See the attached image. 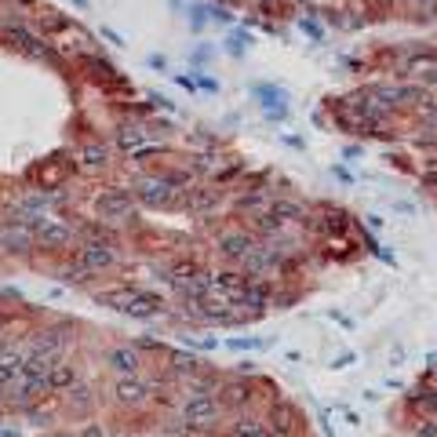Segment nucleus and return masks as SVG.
<instances>
[{
  "mask_svg": "<svg viewBox=\"0 0 437 437\" xmlns=\"http://www.w3.org/2000/svg\"><path fill=\"white\" fill-rule=\"evenodd\" d=\"M215 204H218V190H197V194H190V208L194 211H208Z\"/></svg>",
  "mask_w": 437,
  "mask_h": 437,
  "instance_id": "6ab92c4d",
  "label": "nucleus"
},
{
  "mask_svg": "<svg viewBox=\"0 0 437 437\" xmlns=\"http://www.w3.org/2000/svg\"><path fill=\"white\" fill-rule=\"evenodd\" d=\"M8 41H11L19 51L33 55V58H48V55H51V48H48V44H44L37 33H29L26 26H19V22H15V26H8Z\"/></svg>",
  "mask_w": 437,
  "mask_h": 437,
  "instance_id": "6e6552de",
  "label": "nucleus"
},
{
  "mask_svg": "<svg viewBox=\"0 0 437 437\" xmlns=\"http://www.w3.org/2000/svg\"><path fill=\"white\" fill-rule=\"evenodd\" d=\"M95 211H99L102 223H128V218L135 215V204H132L128 190H106V194H99Z\"/></svg>",
  "mask_w": 437,
  "mask_h": 437,
  "instance_id": "7ed1b4c3",
  "label": "nucleus"
},
{
  "mask_svg": "<svg viewBox=\"0 0 437 437\" xmlns=\"http://www.w3.org/2000/svg\"><path fill=\"white\" fill-rule=\"evenodd\" d=\"M172 194H175V182L168 179V175H153V179H139L135 182V197L142 201V204H168L172 201Z\"/></svg>",
  "mask_w": 437,
  "mask_h": 437,
  "instance_id": "423d86ee",
  "label": "nucleus"
},
{
  "mask_svg": "<svg viewBox=\"0 0 437 437\" xmlns=\"http://www.w3.org/2000/svg\"><path fill=\"white\" fill-rule=\"evenodd\" d=\"M37 244H44L48 252H62V248L73 244V230L66 223H55V218H41L37 223Z\"/></svg>",
  "mask_w": 437,
  "mask_h": 437,
  "instance_id": "0eeeda50",
  "label": "nucleus"
},
{
  "mask_svg": "<svg viewBox=\"0 0 437 437\" xmlns=\"http://www.w3.org/2000/svg\"><path fill=\"white\" fill-rule=\"evenodd\" d=\"M149 394H153V386L139 376H120L113 383V397H117V404H124V409H142L149 401Z\"/></svg>",
  "mask_w": 437,
  "mask_h": 437,
  "instance_id": "39448f33",
  "label": "nucleus"
},
{
  "mask_svg": "<svg viewBox=\"0 0 437 437\" xmlns=\"http://www.w3.org/2000/svg\"><path fill=\"white\" fill-rule=\"evenodd\" d=\"M241 306L248 310H263V306H270V288L266 285H259V280H248V288H244V299H241Z\"/></svg>",
  "mask_w": 437,
  "mask_h": 437,
  "instance_id": "2eb2a0df",
  "label": "nucleus"
},
{
  "mask_svg": "<svg viewBox=\"0 0 437 437\" xmlns=\"http://www.w3.org/2000/svg\"><path fill=\"white\" fill-rule=\"evenodd\" d=\"M117 146L124 153H139V149H146V132L139 128V124H124V128L117 132Z\"/></svg>",
  "mask_w": 437,
  "mask_h": 437,
  "instance_id": "ddd939ff",
  "label": "nucleus"
},
{
  "mask_svg": "<svg viewBox=\"0 0 437 437\" xmlns=\"http://www.w3.org/2000/svg\"><path fill=\"white\" fill-rule=\"evenodd\" d=\"M62 277H70V280H88V277H95V273H91L80 259L73 263V266H66V270H62Z\"/></svg>",
  "mask_w": 437,
  "mask_h": 437,
  "instance_id": "5701e85b",
  "label": "nucleus"
},
{
  "mask_svg": "<svg viewBox=\"0 0 437 437\" xmlns=\"http://www.w3.org/2000/svg\"><path fill=\"white\" fill-rule=\"evenodd\" d=\"M256 248V237L244 233V230H226L218 233V252H223L226 259H244L248 252Z\"/></svg>",
  "mask_w": 437,
  "mask_h": 437,
  "instance_id": "1a4fd4ad",
  "label": "nucleus"
},
{
  "mask_svg": "<svg viewBox=\"0 0 437 437\" xmlns=\"http://www.w3.org/2000/svg\"><path fill=\"white\" fill-rule=\"evenodd\" d=\"M22 4H29V0H22Z\"/></svg>",
  "mask_w": 437,
  "mask_h": 437,
  "instance_id": "c756f323",
  "label": "nucleus"
},
{
  "mask_svg": "<svg viewBox=\"0 0 437 437\" xmlns=\"http://www.w3.org/2000/svg\"><path fill=\"white\" fill-rule=\"evenodd\" d=\"M99 302L120 310V314H132V317H157V310L164 306L157 295H149L142 288H113V292H102Z\"/></svg>",
  "mask_w": 437,
  "mask_h": 437,
  "instance_id": "f257e3e1",
  "label": "nucleus"
},
{
  "mask_svg": "<svg viewBox=\"0 0 437 437\" xmlns=\"http://www.w3.org/2000/svg\"><path fill=\"white\" fill-rule=\"evenodd\" d=\"M423 404H426V409H430V412H437V390H430V394L423 397Z\"/></svg>",
  "mask_w": 437,
  "mask_h": 437,
  "instance_id": "a878e982",
  "label": "nucleus"
},
{
  "mask_svg": "<svg viewBox=\"0 0 437 437\" xmlns=\"http://www.w3.org/2000/svg\"><path fill=\"white\" fill-rule=\"evenodd\" d=\"M62 342H66V335H58V332H44V339H41V350L58 354V350H62Z\"/></svg>",
  "mask_w": 437,
  "mask_h": 437,
  "instance_id": "4be33fe9",
  "label": "nucleus"
},
{
  "mask_svg": "<svg viewBox=\"0 0 437 437\" xmlns=\"http://www.w3.org/2000/svg\"><path fill=\"white\" fill-rule=\"evenodd\" d=\"M270 215L280 218V223H306V208L299 201H288V197H280L270 204Z\"/></svg>",
  "mask_w": 437,
  "mask_h": 437,
  "instance_id": "f8f14e48",
  "label": "nucleus"
},
{
  "mask_svg": "<svg viewBox=\"0 0 437 437\" xmlns=\"http://www.w3.org/2000/svg\"><path fill=\"white\" fill-rule=\"evenodd\" d=\"M80 437H106V433H102V430H99V426H88V430H84V433H80Z\"/></svg>",
  "mask_w": 437,
  "mask_h": 437,
  "instance_id": "bb28decb",
  "label": "nucleus"
},
{
  "mask_svg": "<svg viewBox=\"0 0 437 437\" xmlns=\"http://www.w3.org/2000/svg\"><path fill=\"white\" fill-rule=\"evenodd\" d=\"M172 364H175V372H182V376H197V368H201L194 357H186V354H175Z\"/></svg>",
  "mask_w": 437,
  "mask_h": 437,
  "instance_id": "412c9836",
  "label": "nucleus"
},
{
  "mask_svg": "<svg viewBox=\"0 0 437 437\" xmlns=\"http://www.w3.org/2000/svg\"><path fill=\"white\" fill-rule=\"evenodd\" d=\"M58 437H73V433H58Z\"/></svg>",
  "mask_w": 437,
  "mask_h": 437,
  "instance_id": "c85d7f7f",
  "label": "nucleus"
},
{
  "mask_svg": "<svg viewBox=\"0 0 437 437\" xmlns=\"http://www.w3.org/2000/svg\"><path fill=\"white\" fill-rule=\"evenodd\" d=\"M218 416H223V401H215L211 394L208 397H190L182 404V423H186V430H215V423H218Z\"/></svg>",
  "mask_w": 437,
  "mask_h": 437,
  "instance_id": "f03ea898",
  "label": "nucleus"
},
{
  "mask_svg": "<svg viewBox=\"0 0 437 437\" xmlns=\"http://www.w3.org/2000/svg\"><path fill=\"white\" fill-rule=\"evenodd\" d=\"M273 430H277V433L295 430V416H292V409H273Z\"/></svg>",
  "mask_w": 437,
  "mask_h": 437,
  "instance_id": "aec40b11",
  "label": "nucleus"
},
{
  "mask_svg": "<svg viewBox=\"0 0 437 437\" xmlns=\"http://www.w3.org/2000/svg\"><path fill=\"white\" fill-rule=\"evenodd\" d=\"M80 161H84V168H106L110 164V149L102 142H91V146L80 149Z\"/></svg>",
  "mask_w": 437,
  "mask_h": 437,
  "instance_id": "f3484780",
  "label": "nucleus"
},
{
  "mask_svg": "<svg viewBox=\"0 0 437 437\" xmlns=\"http://www.w3.org/2000/svg\"><path fill=\"white\" fill-rule=\"evenodd\" d=\"M419 437H437V426H426V430H419Z\"/></svg>",
  "mask_w": 437,
  "mask_h": 437,
  "instance_id": "cd10ccee",
  "label": "nucleus"
},
{
  "mask_svg": "<svg viewBox=\"0 0 437 437\" xmlns=\"http://www.w3.org/2000/svg\"><path fill=\"white\" fill-rule=\"evenodd\" d=\"M51 390H73V383H77V368L70 364V361H55V368H51Z\"/></svg>",
  "mask_w": 437,
  "mask_h": 437,
  "instance_id": "4468645a",
  "label": "nucleus"
},
{
  "mask_svg": "<svg viewBox=\"0 0 437 437\" xmlns=\"http://www.w3.org/2000/svg\"><path fill=\"white\" fill-rule=\"evenodd\" d=\"M223 397V404H230V409H244V404H252V386H248L244 379H233V383H226L223 390H218Z\"/></svg>",
  "mask_w": 437,
  "mask_h": 437,
  "instance_id": "9b49d317",
  "label": "nucleus"
},
{
  "mask_svg": "<svg viewBox=\"0 0 437 437\" xmlns=\"http://www.w3.org/2000/svg\"><path fill=\"white\" fill-rule=\"evenodd\" d=\"M22 368H26V357H22V354L0 357V386H11V383L22 376Z\"/></svg>",
  "mask_w": 437,
  "mask_h": 437,
  "instance_id": "dca6fc26",
  "label": "nucleus"
},
{
  "mask_svg": "<svg viewBox=\"0 0 437 437\" xmlns=\"http://www.w3.org/2000/svg\"><path fill=\"white\" fill-rule=\"evenodd\" d=\"M91 390H84V386H77L73 390V404H77V409H88V404H91V397H88Z\"/></svg>",
  "mask_w": 437,
  "mask_h": 437,
  "instance_id": "b1692460",
  "label": "nucleus"
},
{
  "mask_svg": "<svg viewBox=\"0 0 437 437\" xmlns=\"http://www.w3.org/2000/svg\"><path fill=\"white\" fill-rule=\"evenodd\" d=\"M77 259L91 270V273H102V270H110L113 266V244H110V237L102 233V237H88L80 248H77Z\"/></svg>",
  "mask_w": 437,
  "mask_h": 437,
  "instance_id": "20e7f679",
  "label": "nucleus"
},
{
  "mask_svg": "<svg viewBox=\"0 0 437 437\" xmlns=\"http://www.w3.org/2000/svg\"><path fill=\"white\" fill-rule=\"evenodd\" d=\"M233 437H273V430H266L259 419H237L233 423Z\"/></svg>",
  "mask_w": 437,
  "mask_h": 437,
  "instance_id": "a211bd4d",
  "label": "nucleus"
},
{
  "mask_svg": "<svg viewBox=\"0 0 437 437\" xmlns=\"http://www.w3.org/2000/svg\"><path fill=\"white\" fill-rule=\"evenodd\" d=\"M419 77H423L430 88H437V66H430V70H426V73H419Z\"/></svg>",
  "mask_w": 437,
  "mask_h": 437,
  "instance_id": "393cba45",
  "label": "nucleus"
},
{
  "mask_svg": "<svg viewBox=\"0 0 437 437\" xmlns=\"http://www.w3.org/2000/svg\"><path fill=\"white\" fill-rule=\"evenodd\" d=\"M106 364L117 372V376H139V368H142V354L135 347H117L106 354Z\"/></svg>",
  "mask_w": 437,
  "mask_h": 437,
  "instance_id": "9d476101",
  "label": "nucleus"
}]
</instances>
